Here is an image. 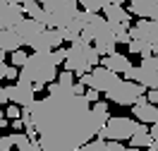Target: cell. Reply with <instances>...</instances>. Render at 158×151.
<instances>
[{"instance_id": "cell-12", "label": "cell", "mask_w": 158, "mask_h": 151, "mask_svg": "<svg viewBox=\"0 0 158 151\" xmlns=\"http://www.w3.org/2000/svg\"><path fill=\"white\" fill-rule=\"evenodd\" d=\"M132 113H134V118H137V122H144V125H156L158 122V106H153V103H148L146 96H141V99L132 106Z\"/></svg>"}, {"instance_id": "cell-38", "label": "cell", "mask_w": 158, "mask_h": 151, "mask_svg": "<svg viewBox=\"0 0 158 151\" xmlns=\"http://www.w3.org/2000/svg\"><path fill=\"white\" fill-rule=\"evenodd\" d=\"M5 55H7V53H5V50L0 48V62H5Z\"/></svg>"}, {"instance_id": "cell-5", "label": "cell", "mask_w": 158, "mask_h": 151, "mask_svg": "<svg viewBox=\"0 0 158 151\" xmlns=\"http://www.w3.org/2000/svg\"><path fill=\"white\" fill-rule=\"evenodd\" d=\"M139 122L132 120V118H110L108 125L98 132V139H106V141H129L134 137V132H137Z\"/></svg>"}, {"instance_id": "cell-32", "label": "cell", "mask_w": 158, "mask_h": 151, "mask_svg": "<svg viewBox=\"0 0 158 151\" xmlns=\"http://www.w3.org/2000/svg\"><path fill=\"white\" fill-rule=\"evenodd\" d=\"M146 99H148V103H153V106H158V89H148Z\"/></svg>"}, {"instance_id": "cell-34", "label": "cell", "mask_w": 158, "mask_h": 151, "mask_svg": "<svg viewBox=\"0 0 158 151\" xmlns=\"http://www.w3.org/2000/svg\"><path fill=\"white\" fill-rule=\"evenodd\" d=\"M151 137H153V149L158 151V122L151 125Z\"/></svg>"}, {"instance_id": "cell-25", "label": "cell", "mask_w": 158, "mask_h": 151, "mask_svg": "<svg viewBox=\"0 0 158 151\" xmlns=\"http://www.w3.org/2000/svg\"><path fill=\"white\" fill-rule=\"evenodd\" d=\"M27 62H29V55H27L24 50H15V53H12V65H15V67H24Z\"/></svg>"}, {"instance_id": "cell-6", "label": "cell", "mask_w": 158, "mask_h": 151, "mask_svg": "<svg viewBox=\"0 0 158 151\" xmlns=\"http://www.w3.org/2000/svg\"><path fill=\"white\" fill-rule=\"evenodd\" d=\"M79 82H84L89 89H96V91H101V94H110L113 89H118L125 79H122L120 74H115V72H110L108 67L98 65V67H94L89 74L79 77Z\"/></svg>"}, {"instance_id": "cell-7", "label": "cell", "mask_w": 158, "mask_h": 151, "mask_svg": "<svg viewBox=\"0 0 158 151\" xmlns=\"http://www.w3.org/2000/svg\"><path fill=\"white\" fill-rule=\"evenodd\" d=\"M125 79L144 84L146 89H158V55L144 58L141 65H134V67L125 74Z\"/></svg>"}, {"instance_id": "cell-39", "label": "cell", "mask_w": 158, "mask_h": 151, "mask_svg": "<svg viewBox=\"0 0 158 151\" xmlns=\"http://www.w3.org/2000/svg\"><path fill=\"white\" fill-rule=\"evenodd\" d=\"M108 2H113V5H122L125 0H108Z\"/></svg>"}, {"instance_id": "cell-20", "label": "cell", "mask_w": 158, "mask_h": 151, "mask_svg": "<svg viewBox=\"0 0 158 151\" xmlns=\"http://www.w3.org/2000/svg\"><path fill=\"white\" fill-rule=\"evenodd\" d=\"M129 53H137L141 58H151V55H156V46H151L146 41H139V39H132V43L127 46Z\"/></svg>"}, {"instance_id": "cell-22", "label": "cell", "mask_w": 158, "mask_h": 151, "mask_svg": "<svg viewBox=\"0 0 158 151\" xmlns=\"http://www.w3.org/2000/svg\"><path fill=\"white\" fill-rule=\"evenodd\" d=\"M79 5L84 7L86 12H103L106 10V5H108V0H79Z\"/></svg>"}, {"instance_id": "cell-16", "label": "cell", "mask_w": 158, "mask_h": 151, "mask_svg": "<svg viewBox=\"0 0 158 151\" xmlns=\"http://www.w3.org/2000/svg\"><path fill=\"white\" fill-rule=\"evenodd\" d=\"M91 118H94V127H96V132H101L106 125H108V120L113 118L110 111H108V103H106V101L94 103V106H91Z\"/></svg>"}, {"instance_id": "cell-10", "label": "cell", "mask_w": 158, "mask_h": 151, "mask_svg": "<svg viewBox=\"0 0 158 151\" xmlns=\"http://www.w3.org/2000/svg\"><path fill=\"white\" fill-rule=\"evenodd\" d=\"M129 34H132V39L158 46V22H153V19H137V24H132Z\"/></svg>"}, {"instance_id": "cell-3", "label": "cell", "mask_w": 158, "mask_h": 151, "mask_svg": "<svg viewBox=\"0 0 158 151\" xmlns=\"http://www.w3.org/2000/svg\"><path fill=\"white\" fill-rule=\"evenodd\" d=\"M69 53H67V60H65V70L67 72H74L79 77L89 74L94 70L91 65V55H94V46L91 43H84V41H77L69 46Z\"/></svg>"}, {"instance_id": "cell-15", "label": "cell", "mask_w": 158, "mask_h": 151, "mask_svg": "<svg viewBox=\"0 0 158 151\" xmlns=\"http://www.w3.org/2000/svg\"><path fill=\"white\" fill-rule=\"evenodd\" d=\"M129 146L134 149H153V137H151V127H146L144 122H139L134 137L129 139Z\"/></svg>"}, {"instance_id": "cell-9", "label": "cell", "mask_w": 158, "mask_h": 151, "mask_svg": "<svg viewBox=\"0 0 158 151\" xmlns=\"http://www.w3.org/2000/svg\"><path fill=\"white\" fill-rule=\"evenodd\" d=\"M7 94H10V103L22 106V108H29L31 103H36V86L31 82L17 79V84L7 86Z\"/></svg>"}, {"instance_id": "cell-28", "label": "cell", "mask_w": 158, "mask_h": 151, "mask_svg": "<svg viewBox=\"0 0 158 151\" xmlns=\"http://www.w3.org/2000/svg\"><path fill=\"white\" fill-rule=\"evenodd\" d=\"M67 53H69L67 48H55L53 53H50V55H53V62H55V65L65 62V60H67Z\"/></svg>"}, {"instance_id": "cell-36", "label": "cell", "mask_w": 158, "mask_h": 151, "mask_svg": "<svg viewBox=\"0 0 158 151\" xmlns=\"http://www.w3.org/2000/svg\"><path fill=\"white\" fill-rule=\"evenodd\" d=\"M10 125H12V130H19V132L27 130V125H24V120H22V118H19V120H12Z\"/></svg>"}, {"instance_id": "cell-19", "label": "cell", "mask_w": 158, "mask_h": 151, "mask_svg": "<svg viewBox=\"0 0 158 151\" xmlns=\"http://www.w3.org/2000/svg\"><path fill=\"white\" fill-rule=\"evenodd\" d=\"M153 7H156V0H129L127 10L132 12V15H137L139 19H151Z\"/></svg>"}, {"instance_id": "cell-2", "label": "cell", "mask_w": 158, "mask_h": 151, "mask_svg": "<svg viewBox=\"0 0 158 151\" xmlns=\"http://www.w3.org/2000/svg\"><path fill=\"white\" fill-rule=\"evenodd\" d=\"M55 77H58V65L53 62L50 53H31L29 62L19 72V79L31 82L36 86V91H41L43 86H48L53 82H58Z\"/></svg>"}, {"instance_id": "cell-37", "label": "cell", "mask_w": 158, "mask_h": 151, "mask_svg": "<svg viewBox=\"0 0 158 151\" xmlns=\"http://www.w3.org/2000/svg\"><path fill=\"white\" fill-rule=\"evenodd\" d=\"M5 127H7V118H2V120H0V130H5Z\"/></svg>"}, {"instance_id": "cell-1", "label": "cell", "mask_w": 158, "mask_h": 151, "mask_svg": "<svg viewBox=\"0 0 158 151\" xmlns=\"http://www.w3.org/2000/svg\"><path fill=\"white\" fill-rule=\"evenodd\" d=\"M27 111L31 113L43 151H77L98 137L86 96H46Z\"/></svg>"}, {"instance_id": "cell-24", "label": "cell", "mask_w": 158, "mask_h": 151, "mask_svg": "<svg viewBox=\"0 0 158 151\" xmlns=\"http://www.w3.org/2000/svg\"><path fill=\"white\" fill-rule=\"evenodd\" d=\"M24 7V12L29 15L31 19H39L41 12H43V7H41V2H27V5H22Z\"/></svg>"}, {"instance_id": "cell-21", "label": "cell", "mask_w": 158, "mask_h": 151, "mask_svg": "<svg viewBox=\"0 0 158 151\" xmlns=\"http://www.w3.org/2000/svg\"><path fill=\"white\" fill-rule=\"evenodd\" d=\"M132 27H125V24H110V31H113V36L118 43H132V34H129Z\"/></svg>"}, {"instance_id": "cell-29", "label": "cell", "mask_w": 158, "mask_h": 151, "mask_svg": "<svg viewBox=\"0 0 158 151\" xmlns=\"http://www.w3.org/2000/svg\"><path fill=\"white\" fill-rule=\"evenodd\" d=\"M15 146V139H12V134H5V137H0V151H12Z\"/></svg>"}, {"instance_id": "cell-23", "label": "cell", "mask_w": 158, "mask_h": 151, "mask_svg": "<svg viewBox=\"0 0 158 151\" xmlns=\"http://www.w3.org/2000/svg\"><path fill=\"white\" fill-rule=\"evenodd\" d=\"M46 39H48L50 48L55 50V48H62L60 43L65 41V36H62V29H48V31H46Z\"/></svg>"}, {"instance_id": "cell-18", "label": "cell", "mask_w": 158, "mask_h": 151, "mask_svg": "<svg viewBox=\"0 0 158 151\" xmlns=\"http://www.w3.org/2000/svg\"><path fill=\"white\" fill-rule=\"evenodd\" d=\"M115 46H118V41H115V36H113L110 29L103 31L98 39L94 41V48L98 50L101 55H106V58H108V55H115Z\"/></svg>"}, {"instance_id": "cell-14", "label": "cell", "mask_w": 158, "mask_h": 151, "mask_svg": "<svg viewBox=\"0 0 158 151\" xmlns=\"http://www.w3.org/2000/svg\"><path fill=\"white\" fill-rule=\"evenodd\" d=\"M103 15H106V19H108L110 24H125V27H129V22H132V12L125 10L122 5H113V2L106 5Z\"/></svg>"}, {"instance_id": "cell-35", "label": "cell", "mask_w": 158, "mask_h": 151, "mask_svg": "<svg viewBox=\"0 0 158 151\" xmlns=\"http://www.w3.org/2000/svg\"><path fill=\"white\" fill-rule=\"evenodd\" d=\"M74 94H77V96H84V94H86V84H84V82H77V84H74Z\"/></svg>"}, {"instance_id": "cell-30", "label": "cell", "mask_w": 158, "mask_h": 151, "mask_svg": "<svg viewBox=\"0 0 158 151\" xmlns=\"http://www.w3.org/2000/svg\"><path fill=\"white\" fill-rule=\"evenodd\" d=\"M98 94H101V91H96V89H89L86 94H84V96H86V101H89V103H98Z\"/></svg>"}, {"instance_id": "cell-11", "label": "cell", "mask_w": 158, "mask_h": 151, "mask_svg": "<svg viewBox=\"0 0 158 151\" xmlns=\"http://www.w3.org/2000/svg\"><path fill=\"white\" fill-rule=\"evenodd\" d=\"M15 29H17V34H19V39H22V46H34V43L41 39V34H46V27H43L41 22L31 19V17H27V19L22 22L19 27H15Z\"/></svg>"}, {"instance_id": "cell-31", "label": "cell", "mask_w": 158, "mask_h": 151, "mask_svg": "<svg viewBox=\"0 0 158 151\" xmlns=\"http://www.w3.org/2000/svg\"><path fill=\"white\" fill-rule=\"evenodd\" d=\"M10 103V94H7V86H0V106Z\"/></svg>"}, {"instance_id": "cell-13", "label": "cell", "mask_w": 158, "mask_h": 151, "mask_svg": "<svg viewBox=\"0 0 158 151\" xmlns=\"http://www.w3.org/2000/svg\"><path fill=\"white\" fill-rule=\"evenodd\" d=\"M103 67H108L110 72H115L120 77H125L134 65L129 62L127 55H122V53H115V55H108V58H103Z\"/></svg>"}, {"instance_id": "cell-27", "label": "cell", "mask_w": 158, "mask_h": 151, "mask_svg": "<svg viewBox=\"0 0 158 151\" xmlns=\"http://www.w3.org/2000/svg\"><path fill=\"white\" fill-rule=\"evenodd\" d=\"M5 115H7L10 120H19V118H22V106H15V103H10V106L5 108Z\"/></svg>"}, {"instance_id": "cell-4", "label": "cell", "mask_w": 158, "mask_h": 151, "mask_svg": "<svg viewBox=\"0 0 158 151\" xmlns=\"http://www.w3.org/2000/svg\"><path fill=\"white\" fill-rule=\"evenodd\" d=\"M36 2H41V7L53 15L55 29H67L79 15V0H36Z\"/></svg>"}, {"instance_id": "cell-33", "label": "cell", "mask_w": 158, "mask_h": 151, "mask_svg": "<svg viewBox=\"0 0 158 151\" xmlns=\"http://www.w3.org/2000/svg\"><path fill=\"white\" fill-rule=\"evenodd\" d=\"M10 70H12V65H5V62H0V79H7Z\"/></svg>"}, {"instance_id": "cell-26", "label": "cell", "mask_w": 158, "mask_h": 151, "mask_svg": "<svg viewBox=\"0 0 158 151\" xmlns=\"http://www.w3.org/2000/svg\"><path fill=\"white\" fill-rule=\"evenodd\" d=\"M12 139H15V146H17V149H22V146H27V144L31 141L27 132H15V134H12Z\"/></svg>"}, {"instance_id": "cell-17", "label": "cell", "mask_w": 158, "mask_h": 151, "mask_svg": "<svg viewBox=\"0 0 158 151\" xmlns=\"http://www.w3.org/2000/svg\"><path fill=\"white\" fill-rule=\"evenodd\" d=\"M0 48L5 53H15V50H22V39L17 29H2L0 31Z\"/></svg>"}, {"instance_id": "cell-8", "label": "cell", "mask_w": 158, "mask_h": 151, "mask_svg": "<svg viewBox=\"0 0 158 151\" xmlns=\"http://www.w3.org/2000/svg\"><path fill=\"white\" fill-rule=\"evenodd\" d=\"M148 89L144 84H137V82H122L118 89H113L110 94H106V99L113 101V103H118V106H134L141 96H146Z\"/></svg>"}]
</instances>
